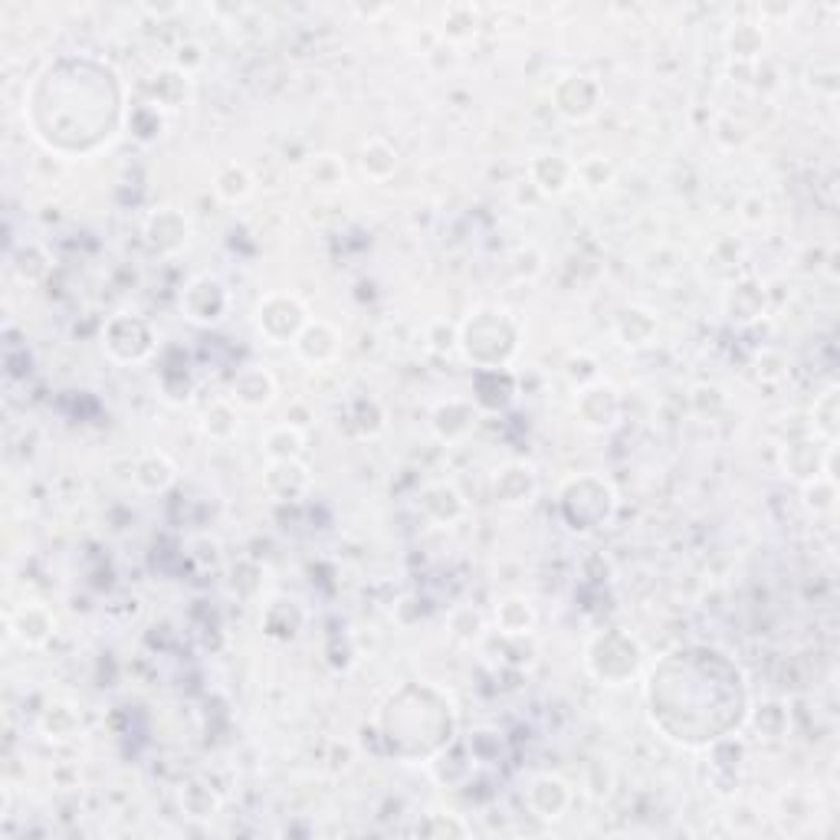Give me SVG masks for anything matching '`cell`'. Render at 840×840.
<instances>
[{
    "mask_svg": "<svg viewBox=\"0 0 840 840\" xmlns=\"http://www.w3.org/2000/svg\"><path fill=\"white\" fill-rule=\"evenodd\" d=\"M230 312H233V292L227 289V283L220 276L201 273V276L188 279V286L181 289V315L191 325L217 328L230 319Z\"/></svg>",
    "mask_w": 840,
    "mask_h": 840,
    "instance_id": "obj_5",
    "label": "cell"
},
{
    "mask_svg": "<svg viewBox=\"0 0 840 840\" xmlns=\"http://www.w3.org/2000/svg\"><path fill=\"white\" fill-rule=\"evenodd\" d=\"M142 237L148 243L152 253L158 256H178L188 243H191V217L171 204L155 207L145 220H142Z\"/></svg>",
    "mask_w": 840,
    "mask_h": 840,
    "instance_id": "obj_10",
    "label": "cell"
},
{
    "mask_svg": "<svg viewBox=\"0 0 840 840\" xmlns=\"http://www.w3.org/2000/svg\"><path fill=\"white\" fill-rule=\"evenodd\" d=\"M545 201L565 197L575 188V161L562 152H539L529 161V178H526Z\"/></svg>",
    "mask_w": 840,
    "mask_h": 840,
    "instance_id": "obj_15",
    "label": "cell"
},
{
    "mask_svg": "<svg viewBox=\"0 0 840 840\" xmlns=\"http://www.w3.org/2000/svg\"><path fill=\"white\" fill-rule=\"evenodd\" d=\"M37 729L47 742H73L83 735L86 722H83V709L70 699H53L40 709L37 716Z\"/></svg>",
    "mask_w": 840,
    "mask_h": 840,
    "instance_id": "obj_26",
    "label": "cell"
},
{
    "mask_svg": "<svg viewBox=\"0 0 840 840\" xmlns=\"http://www.w3.org/2000/svg\"><path fill=\"white\" fill-rule=\"evenodd\" d=\"M129 129H132V135H135L139 142H155V139L165 132V112L155 109L152 103H142V106L132 109Z\"/></svg>",
    "mask_w": 840,
    "mask_h": 840,
    "instance_id": "obj_50",
    "label": "cell"
},
{
    "mask_svg": "<svg viewBox=\"0 0 840 840\" xmlns=\"http://www.w3.org/2000/svg\"><path fill=\"white\" fill-rule=\"evenodd\" d=\"M565 377L575 387H588V384L601 381V361L591 351H572L565 361Z\"/></svg>",
    "mask_w": 840,
    "mask_h": 840,
    "instance_id": "obj_52",
    "label": "cell"
},
{
    "mask_svg": "<svg viewBox=\"0 0 840 840\" xmlns=\"http://www.w3.org/2000/svg\"><path fill=\"white\" fill-rule=\"evenodd\" d=\"M480 417H483L480 404L473 397L457 394V397H444L431 407L428 428L441 444L454 447V444H464L467 437H473V431L480 428Z\"/></svg>",
    "mask_w": 840,
    "mask_h": 840,
    "instance_id": "obj_9",
    "label": "cell"
},
{
    "mask_svg": "<svg viewBox=\"0 0 840 840\" xmlns=\"http://www.w3.org/2000/svg\"><path fill=\"white\" fill-rule=\"evenodd\" d=\"M804 86H807V93H814V96L837 99V93H840V70H837V63H833V60H820V63L807 67Z\"/></svg>",
    "mask_w": 840,
    "mask_h": 840,
    "instance_id": "obj_47",
    "label": "cell"
},
{
    "mask_svg": "<svg viewBox=\"0 0 840 840\" xmlns=\"http://www.w3.org/2000/svg\"><path fill=\"white\" fill-rule=\"evenodd\" d=\"M175 67H178L181 73L194 76V73L204 67V47H201V44H194V40L181 44V47H178V57H175Z\"/></svg>",
    "mask_w": 840,
    "mask_h": 840,
    "instance_id": "obj_59",
    "label": "cell"
},
{
    "mask_svg": "<svg viewBox=\"0 0 840 840\" xmlns=\"http://www.w3.org/2000/svg\"><path fill=\"white\" fill-rule=\"evenodd\" d=\"M513 276L516 279H526V283H532V279H539L542 273H545V253L539 250V247H532V243H526V247H519L516 253H513Z\"/></svg>",
    "mask_w": 840,
    "mask_h": 840,
    "instance_id": "obj_54",
    "label": "cell"
},
{
    "mask_svg": "<svg viewBox=\"0 0 840 840\" xmlns=\"http://www.w3.org/2000/svg\"><path fill=\"white\" fill-rule=\"evenodd\" d=\"M214 191L224 204H243L256 191V178L243 161H227L214 175Z\"/></svg>",
    "mask_w": 840,
    "mask_h": 840,
    "instance_id": "obj_36",
    "label": "cell"
},
{
    "mask_svg": "<svg viewBox=\"0 0 840 840\" xmlns=\"http://www.w3.org/2000/svg\"><path fill=\"white\" fill-rule=\"evenodd\" d=\"M253 322H256V332L269 345H292L299 338V332L312 322V315H309V305L296 292H266L256 302Z\"/></svg>",
    "mask_w": 840,
    "mask_h": 840,
    "instance_id": "obj_4",
    "label": "cell"
},
{
    "mask_svg": "<svg viewBox=\"0 0 840 840\" xmlns=\"http://www.w3.org/2000/svg\"><path fill=\"white\" fill-rule=\"evenodd\" d=\"M722 312L735 325H752V322L765 319V312H768V289H765V283H758L755 276H735L732 283H725Z\"/></svg>",
    "mask_w": 840,
    "mask_h": 840,
    "instance_id": "obj_14",
    "label": "cell"
},
{
    "mask_svg": "<svg viewBox=\"0 0 840 840\" xmlns=\"http://www.w3.org/2000/svg\"><path fill=\"white\" fill-rule=\"evenodd\" d=\"M358 168H361V175L368 178V181H391L394 175H397V168H400V155H397V148L387 142V139H368L361 148H358Z\"/></svg>",
    "mask_w": 840,
    "mask_h": 840,
    "instance_id": "obj_32",
    "label": "cell"
},
{
    "mask_svg": "<svg viewBox=\"0 0 840 840\" xmlns=\"http://www.w3.org/2000/svg\"><path fill=\"white\" fill-rule=\"evenodd\" d=\"M575 417L578 424L591 434H608L621 424L624 417V397L614 384L595 381L588 387H578L575 394Z\"/></svg>",
    "mask_w": 840,
    "mask_h": 840,
    "instance_id": "obj_8",
    "label": "cell"
},
{
    "mask_svg": "<svg viewBox=\"0 0 840 840\" xmlns=\"http://www.w3.org/2000/svg\"><path fill=\"white\" fill-rule=\"evenodd\" d=\"M477 31H480V11H477L473 4H451V8L444 11V21H441V31H437V34H441L444 44L457 47V44L473 40Z\"/></svg>",
    "mask_w": 840,
    "mask_h": 840,
    "instance_id": "obj_39",
    "label": "cell"
},
{
    "mask_svg": "<svg viewBox=\"0 0 840 840\" xmlns=\"http://www.w3.org/2000/svg\"><path fill=\"white\" fill-rule=\"evenodd\" d=\"M188 559L201 568V572H217L224 565V545L217 536L201 532L188 542Z\"/></svg>",
    "mask_w": 840,
    "mask_h": 840,
    "instance_id": "obj_49",
    "label": "cell"
},
{
    "mask_svg": "<svg viewBox=\"0 0 840 840\" xmlns=\"http://www.w3.org/2000/svg\"><path fill=\"white\" fill-rule=\"evenodd\" d=\"M725 53L735 67H755L765 60V27L752 21H739L725 31Z\"/></svg>",
    "mask_w": 840,
    "mask_h": 840,
    "instance_id": "obj_29",
    "label": "cell"
},
{
    "mask_svg": "<svg viewBox=\"0 0 840 840\" xmlns=\"http://www.w3.org/2000/svg\"><path fill=\"white\" fill-rule=\"evenodd\" d=\"M660 335V315L657 309L644 305V302H631L621 305L614 315V338L627 348V351H644L657 341Z\"/></svg>",
    "mask_w": 840,
    "mask_h": 840,
    "instance_id": "obj_19",
    "label": "cell"
},
{
    "mask_svg": "<svg viewBox=\"0 0 840 840\" xmlns=\"http://www.w3.org/2000/svg\"><path fill=\"white\" fill-rule=\"evenodd\" d=\"M263 634L269 640H279V644H289L302 634L305 627V608L296 601V598H276L266 604L263 611Z\"/></svg>",
    "mask_w": 840,
    "mask_h": 840,
    "instance_id": "obj_28",
    "label": "cell"
},
{
    "mask_svg": "<svg viewBox=\"0 0 840 840\" xmlns=\"http://www.w3.org/2000/svg\"><path fill=\"white\" fill-rule=\"evenodd\" d=\"M417 833L420 837H437V840H451V837H470L473 827L464 820V814H454V811H437V814H428L424 820L417 824Z\"/></svg>",
    "mask_w": 840,
    "mask_h": 840,
    "instance_id": "obj_44",
    "label": "cell"
},
{
    "mask_svg": "<svg viewBox=\"0 0 840 840\" xmlns=\"http://www.w3.org/2000/svg\"><path fill=\"white\" fill-rule=\"evenodd\" d=\"M493 624L506 637H532L539 627V608L526 595H506L493 608Z\"/></svg>",
    "mask_w": 840,
    "mask_h": 840,
    "instance_id": "obj_25",
    "label": "cell"
},
{
    "mask_svg": "<svg viewBox=\"0 0 840 840\" xmlns=\"http://www.w3.org/2000/svg\"><path fill=\"white\" fill-rule=\"evenodd\" d=\"M470 752H473L477 761H493V758H500V752H503L500 732H493V729H477V732L470 735Z\"/></svg>",
    "mask_w": 840,
    "mask_h": 840,
    "instance_id": "obj_56",
    "label": "cell"
},
{
    "mask_svg": "<svg viewBox=\"0 0 840 840\" xmlns=\"http://www.w3.org/2000/svg\"><path fill=\"white\" fill-rule=\"evenodd\" d=\"M11 269H14V276H17L21 283H27V286H40V283L50 276L53 260H50V253H47V247H44V243H37V240H24V243H17V247L11 250Z\"/></svg>",
    "mask_w": 840,
    "mask_h": 840,
    "instance_id": "obj_33",
    "label": "cell"
},
{
    "mask_svg": "<svg viewBox=\"0 0 840 840\" xmlns=\"http://www.w3.org/2000/svg\"><path fill=\"white\" fill-rule=\"evenodd\" d=\"M145 89H148V103L168 116V112H181V109L191 103L194 83H191L188 73H181V70L171 63V67L158 70V73L145 83Z\"/></svg>",
    "mask_w": 840,
    "mask_h": 840,
    "instance_id": "obj_24",
    "label": "cell"
},
{
    "mask_svg": "<svg viewBox=\"0 0 840 840\" xmlns=\"http://www.w3.org/2000/svg\"><path fill=\"white\" fill-rule=\"evenodd\" d=\"M640 644L627 634L608 631L591 637L588 650H585V663L588 670L604 683V686H627L637 670H640Z\"/></svg>",
    "mask_w": 840,
    "mask_h": 840,
    "instance_id": "obj_3",
    "label": "cell"
},
{
    "mask_svg": "<svg viewBox=\"0 0 840 840\" xmlns=\"http://www.w3.org/2000/svg\"><path fill=\"white\" fill-rule=\"evenodd\" d=\"M742 256H745V243H742L735 233H725V237H719V240L709 247V256H706V260L722 269L719 279L732 283V279H735V269H739V263H742Z\"/></svg>",
    "mask_w": 840,
    "mask_h": 840,
    "instance_id": "obj_45",
    "label": "cell"
},
{
    "mask_svg": "<svg viewBox=\"0 0 840 840\" xmlns=\"http://www.w3.org/2000/svg\"><path fill=\"white\" fill-rule=\"evenodd\" d=\"M447 631L460 647H480L490 637V621L477 604H457L447 614Z\"/></svg>",
    "mask_w": 840,
    "mask_h": 840,
    "instance_id": "obj_35",
    "label": "cell"
},
{
    "mask_svg": "<svg viewBox=\"0 0 840 840\" xmlns=\"http://www.w3.org/2000/svg\"><path fill=\"white\" fill-rule=\"evenodd\" d=\"M739 220H742L745 227H765V224L771 220V201H768V194H761V191L742 194V201H739Z\"/></svg>",
    "mask_w": 840,
    "mask_h": 840,
    "instance_id": "obj_55",
    "label": "cell"
},
{
    "mask_svg": "<svg viewBox=\"0 0 840 840\" xmlns=\"http://www.w3.org/2000/svg\"><path fill=\"white\" fill-rule=\"evenodd\" d=\"M539 496V473L526 460H509L493 473V500L506 509H529Z\"/></svg>",
    "mask_w": 840,
    "mask_h": 840,
    "instance_id": "obj_12",
    "label": "cell"
},
{
    "mask_svg": "<svg viewBox=\"0 0 840 840\" xmlns=\"http://www.w3.org/2000/svg\"><path fill=\"white\" fill-rule=\"evenodd\" d=\"M155 345H158L155 328L139 312H116V315H109V322L103 328V348L119 364H139V361L152 358Z\"/></svg>",
    "mask_w": 840,
    "mask_h": 840,
    "instance_id": "obj_6",
    "label": "cell"
},
{
    "mask_svg": "<svg viewBox=\"0 0 840 840\" xmlns=\"http://www.w3.org/2000/svg\"><path fill=\"white\" fill-rule=\"evenodd\" d=\"M417 513L424 516L431 526L451 529V526H457L470 516V506H467V496L460 493L457 483L437 480V483H428L424 490L417 493Z\"/></svg>",
    "mask_w": 840,
    "mask_h": 840,
    "instance_id": "obj_11",
    "label": "cell"
},
{
    "mask_svg": "<svg viewBox=\"0 0 840 840\" xmlns=\"http://www.w3.org/2000/svg\"><path fill=\"white\" fill-rule=\"evenodd\" d=\"M748 725H752V732H755L761 742H781V739L788 735V729H791V712H788L784 703L765 699L761 706H755V709L748 712Z\"/></svg>",
    "mask_w": 840,
    "mask_h": 840,
    "instance_id": "obj_38",
    "label": "cell"
},
{
    "mask_svg": "<svg viewBox=\"0 0 840 840\" xmlns=\"http://www.w3.org/2000/svg\"><path fill=\"white\" fill-rule=\"evenodd\" d=\"M283 424H292V428H299V431H309V428L315 424V407H312V400H309V397L289 400Z\"/></svg>",
    "mask_w": 840,
    "mask_h": 840,
    "instance_id": "obj_58",
    "label": "cell"
},
{
    "mask_svg": "<svg viewBox=\"0 0 840 840\" xmlns=\"http://www.w3.org/2000/svg\"><path fill=\"white\" fill-rule=\"evenodd\" d=\"M519 335L509 309L480 305L460 322V351L477 368H506L519 351Z\"/></svg>",
    "mask_w": 840,
    "mask_h": 840,
    "instance_id": "obj_1",
    "label": "cell"
},
{
    "mask_svg": "<svg viewBox=\"0 0 840 840\" xmlns=\"http://www.w3.org/2000/svg\"><path fill=\"white\" fill-rule=\"evenodd\" d=\"M8 631H11V637L21 647L40 650V647H47L57 637V614L47 604H40V601H27L17 611H11Z\"/></svg>",
    "mask_w": 840,
    "mask_h": 840,
    "instance_id": "obj_17",
    "label": "cell"
},
{
    "mask_svg": "<svg viewBox=\"0 0 840 840\" xmlns=\"http://www.w3.org/2000/svg\"><path fill=\"white\" fill-rule=\"evenodd\" d=\"M572 804H575V791L562 775L542 771L526 788V807L539 820H562L572 811Z\"/></svg>",
    "mask_w": 840,
    "mask_h": 840,
    "instance_id": "obj_13",
    "label": "cell"
},
{
    "mask_svg": "<svg viewBox=\"0 0 840 840\" xmlns=\"http://www.w3.org/2000/svg\"><path fill=\"white\" fill-rule=\"evenodd\" d=\"M292 351L302 364H309L312 371L315 368H325V364H335L338 355H341V332L325 322V319H312L299 338L292 341Z\"/></svg>",
    "mask_w": 840,
    "mask_h": 840,
    "instance_id": "obj_16",
    "label": "cell"
},
{
    "mask_svg": "<svg viewBox=\"0 0 840 840\" xmlns=\"http://www.w3.org/2000/svg\"><path fill=\"white\" fill-rule=\"evenodd\" d=\"M824 451L827 444H820L817 437L804 434V437H794L781 447L778 454V464H781V473L791 480V483H807L814 477H824Z\"/></svg>",
    "mask_w": 840,
    "mask_h": 840,
    "instance_id": "obj_21",
    "label": "cell"
},
{
    "mask_svg": "<svg viewBox=\"0 0 840 840\" xmlns=\"http://www.w3.org/2000/svg\"><path fill=\"white\" fill-rule=\"evenodd\" d=\"M559 500H562L568 529H575V532H595V529L608 526L614 519V509H617L614 487L601 477H591V473L572 477L559 490Z\"/></svg>",
    "mask_w": 840,
    "mask_h": 840,
    "instance_id": "obj_2",
    "label": "cell"
},
{
    "mask_svg": "<svg viewBox=\"0 0 840 840\" xmlns=\"http://www.w3.org/2000/svg\"><path fill=\"white\" fill-rule=\"evenodd\" d=\"M424 341L434 355L447 358V355H457L460 351V325L451 322V319H434L424 332Z\"/></svg>",
    "mask_w": 840,
    "mask_h": 840,
    "instance_id": "obj_48",
    "label": "cell"
},
{
    "mask_svg": "<svg viewBox=\"0 0 840 840\" xmlns=\"http://www.w3.org/2000/svg\"><path fill=\"white\" fill-rule=\"evenodd\" d=\"M801 506L811 516H830L837 509V480L814 477V480L801 483Z\"/></svg>",
    "mask_w": 840,
    "mask_h": 840,
    "instance_id": "obj_42",
    "label": "cell"
},
{
    "mask_svg": "<svg viewBox=\"0 0 840 840\" xmlns=\"http://www.w3.org/2000/svg\"><path fill=\"white\" fill-rule=\"evenodd\" d=\"M614 181H617V168L611 158L588 155V158L575 161V188H581L588 194H604Z\"/></svg>",
    "mask_w": 840,
    "mask_h": 840,
    "instance_id": "obj_40",
    "label": "cell"
},
{
    "mask_svg": "<svg viewBox=\"0 0 840 840\" xmlns=\"http://www.w3.org/2000/svg\"><path fill=\"white\" fill-rule=\"evenodd\" d=\"M345 428L355 441H377L387 431V407L374 394H355L345 404Z\"/></svg>",
    "mask_w": 840,
    "mask_h": 840,
    "instance_id": "obj_23",
    "label": "cell"
},
{
    "mask_svg": "<svg viewBox=\"0 0 840 840\" xmlns=\"http://www.w3.org/2000/svg\"><path fill=\"white\" fill-rule=\"evenodd\" d=\"M178 464L165 451H145L132 464V483L145 496H165L178 483Z\"/></svg>",
    "mask_w": 840,
    "mask_h": 840,
    "instance_id": "obj_22",
    "label": "cell"
},
{
    "mask_svg": "<svg viewBox=\"0 0 840 840\" xmlns=\"http://www.w3.org/2000/svg\"><path fill=\"white\" fill-rule=\"evenodd\" d=\"M712 142L725 152H735L748 142V129L735 116H716L712 122Z\"/></svg>",
    "mask_w": 840,
    "mask_h": 840,
    "instance_id": "obj_53",
    "label": "cell"
},
{
    "mask_svg": "<svg viewBox=\"0 0 840 840\" xmlns=\"http://www.w3.org/2000/svg\"><path fill=\"white\" fill-rule=\"evenodd\" d=\"M391 8H355V14H361V17H368V21H374V17H381V14H387Z\"/></svg>",
    "mask_w": 840,
    "mask_h": 840,
    "instance_id": "obj_61",
    "label": "cell"
},
{
    "mask_svg": "<svg viewBox=\"0 0 840 840\" xmlns=\"http://www.w3.org/2000/svg\"><path fill=\"white\" fill-rule=\"evenodd\" d=\"M145 11H148V14H158V17H161V14H175L178 8H145Z\"/></svg>",
    "mask_w": 840,
    "mask_h": 840,
    "instance_id": "obj_62",
    "label": "cell"
},
{
    "mask_svg": "<svg viewBox=\"0 0 840 840\" xmlns=\"http://www.w3.org/2000/svg\"><path fill=\"white\" fill-rule=\"evenodd\" d=\"M266 464H279V460H302L305 454V431L292 428V424H276L263 434L260 441Z\"/></svg>",
    "mask_w": 840,
    "mask_h": 840,
    "instance_id": "obj_37",
    "label": "cell"
},
{
    "mask_svg": "<svg viewBox=\"0 0 840 840\" xmlns=\"http://www.w3.org/2000/svg\"><path fill=\"white\" fill-rule=\"evenodd\" d=\"M263 490L276 503H299L312 493V467L305 460H279L266 464Z\"/></svg>",
    "mask_w": 840,
    "mask_h": 840,
    "instance_id": "obj_18",
    "label": "cell"
},
{
    "mask_svg": "<svg viewBox=\"0 0 840 840\" xmlns=\"http://www.w3.org/2000/svg\"><path fill=\"white\" fill-rule=\"evenodd\" d=\"M611 784H614V771L604 765V761H595L585 775V788H588V797L595 801H604L611 794Z\"/></svg>",
    "mask_w": 840,
    "mask_h": 840,
    "instance_id": "obj_57",
    "label": "cell"
},
{
    "mask_svg": "<svg viewBox=\"0 0 840 840\" xmlns=\"http://www.w3.org/2000/svg\"><path fill=\"white\" fill-rule=\"evenodd\" d=\"M201 431L214 444H230L240 434V407L233 397H217L201 413Z\"/></svg>",
    "mask_w": 840,
    "mask_h": 840,
    "instance_id": "obj_31",
    "label": "cell"
},
{
    "mask_svg": "<svg viewBox=\"0 0 840 840\" xmlns=\"http://www.w3.org/2000/svg\"><path fill=\"white\" fill-rule=\"evenodd\" d=\"M305 175V184L319 194H332V191H341L348 184V168L338 155L325 152V155H312L302 168Z\"/></svg>",
    "mask_w": 840,
    "mask_h": 840,
    "instance_id": "obj_34",
    "label": "cell"
},
{
    "mask_svg": "<svg viewBox=\"0 0 840 840\" xmlns=\"http://www.w3.org/2000/svg\"><path fill=\"white\" fill-rule=\"evenodd\" d=\"M230 397L237 400V407L243 410H269L279 397V384L273 377L269 368L263 364H247L233 374L230 384Z\"/></svg>",
    "mask_w": 840,
    "mask_h": 840,
    "instance_id": "obj_20",
    "label": "cell"
},
{
    "mask_svg": "<svg viewBox=\"0 0 840 840\" xmlns=\"http://www.w3.org/2000/svg\"><path fill=\"white\" fill-rule=\"evenodd\" d=\"M811 814H814V804H811V797L804 794V791H797V788H788V791H781L778 794V820L784 824L788 817L791 820H797L794 824V830H801V824H807L811 820Z\"/></svg>",
    "mask_w": 840,
    "mask_h": 840,
    "instance_id": "obj_51",
    "label": "cell"
},
{
    "mask_svg": "<svg viewBox=\"0 0 840 840\" xmlns=\"http://www.w3.org/2000/svg\"><path fill=\"white\" fill-rule=\"evenodd\" d=\"M178 807H181V814L188 820H214L220 814V807H224V797H220V791L207 778L191 775L178 788Z\"/></svg>",
    "mask_w": 840,
    "mask_h": 840,
    "instance_id": "obj_27",
    "label": "cell"
},
{
    "mask_svg": "<svg viewBox=\"0 0 840 840\" xmlns=\"http://www.w3.org/2000/svg\"><path fill=\"white\" fill-rule=\"evenodd\" d=\"M325 653H328V657H325V663H328L335 673H345V670H351V667H355V647H351V644H348L345 650H335V653H332V650H325Z\"/></svg>",
    "mask_w": 840,
    "mask_h": 840,
    "instance_id": "obj_60",
    "label": "cell"
},
{
    "mask_svg": "<svg viewBox=\"0 0 840 840\" xmlns=\"http://www.w3.org/2000/svg\"><path fill=\"white\" fill-rule=\"evenodd\" d=\"M807 431L820 441V444H837V434H840V387L837 384H827L811 410H807Z\"/></svg>",
    "mask_w": 840,
    "mask_h": 840,
    "instance_id": "obj_30",
    "label": "cell"
},
{
    "mask_svg": "<svg viewBox=\"0 0 840 840\" xmlns=\"http://www.w3.org/2000/svg\"><path fill=\"white\" fill-rule=\"evenodd\" d=\"M601 106H604V89L588 73H565L552 86V109L572 125L591 122L601 112Z\"/></svg>",
    "mask_w": 840,
    "mask_h": 840,
    "instance_id": "obj_7",
    "label": "cell"
},
{
    "mask_svg": "<svg viewBox=\"0 0 840 840\" xmlns=\"http://www.w3.org/2000/svg\"><path fill=\"white\" fill-rule=\"evenodd\" d=\"M230 591L240 601H256V595L263 591V568L253 559H240L230 568Z\"/></svg>",
    "mask_w": 840,
    "mask_h": 840,
    "instance_id": "obj_46",
    "label": "cell"
},
{
    "mask_svg": "<svg viewBox=\"0 0 840 840\" xmlns=\"http://www.w3.org/2000/svg\"><path fill=\"white\" fill-rule=\"evenodd\" d=\"M689 410L703 420H716L719 413L729 410V394L719 384L699 381V384L689 387Z\"/></svg>",
    "mask_w": 840,
    "mask_h": 840,
    "instance_id": "obj_43",
    "label": "cell"
},
{
    "mask_svg": "<svg viewBox=\"0 0 840 840\" xmlns=\"http://www.w3.org/2000/svg\"><path fill=\"white\" fill-rule=\"evenodd\" d=\"M752 374H755L758 384L775 387V384L788 381V374H791V358H788L781 348L765 345V348H758L755 358H752Z\"/></svg>",
    "mask_w": 840,
    "mask_h": 840,
    "instance_id": "obj_41",
    "label": "cell"
}]
</instances>
